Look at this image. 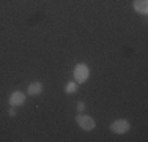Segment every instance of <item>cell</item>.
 Returning <instances> with one entry per match:
<instances>
[{"instance_id":"obj_6","label":"cell","mask_w":148,"mask_h":142,"mask_svg":"<svg viewBox=\"0 0 148 142\" xmlns=\"http://www.w3.org/2000/svg\"><path fill=\"white\" fill-rule=\"evenodd\" d=\"M41 92H43V84L41 82H32L29 87H27V93H29L30 97H36Z\"/></svg>"},{"instance_id":"obj_7","label":"cell","mask_w":148,"mask_h":142,"mask_svg":"<svg viewBox=\"0 0 148 142\" xmlns=\"http://www.w3.org/2000/svg\"><path fill=\"white\" fill-rule=\"evenodd\" d=\"M77 85H79V84H77L76 81H71V82H68V84L65 85V92H66L68 95L76 93V92H77Z\"/></svg>"},{"instance_id":"obj_2","label":"cell","mask_w":148,"mask_h":142,"mask_svg":"<svg viewBox=\"0 0 148 142\" xmlns=\"http://www.w3.org/2000/svg\"><path fill=\"white\" fill-rule=\"evenodd\" d=\"M76 122L77 125L82 128L84 131H91L95 130V126H96V123H95V119L90 115H84V114H79V115H76Z\"/></svg>"},{"instance_id":"obj_4","label":"cell","mask_w":148,"mask_h":142,"mask_svg":"<svg viewBox=\"0 0 148 142\" xmlns=\"http://www.w3.org/2000/svg\"><path fill=\"white\" fill-rule=\"evenodd\" d=\"M25 103V95L22 92H13L10 95V104L11 106H22Z\"/></svg>"},{"instance_id":"obj_8","label":"cell","mask_w":148,"mask_h":142,"mask_svg":"<svg viewBox=\"0 0 148 142\" xmlns=\"http://www.w3.org/2000/svg\"><path fill=\"white\" fill-rule=\"evenodd\" d=\"M84 109H85V104H84V103H79V104H77V112H84Z\"/></svg>"},{"instance_id":"obj_3","label":"cell","mask_w":148,"mask_h":142,"mask_svg":"<svg viewBox=\"0 0 148 142\" xmlns=\"http://www.w3.org/2000/svg\"><path fill=\"white\" fill-rule=\"evenodd\" d=\"M129 128H131V125H129V122L126 119H118L115 120V122H112L110 125V131L115 134H125L129 131Z\"/></svg>"},{"instance_id":"obj_1","label":"cell","mask_w":148,"mask_h":142,"mask_svg":"<svg viewBox=\"0 0 148 142\" xmlns=\"http://www.w3.org/2000/svg\"><path fill=\"white\" fill-rule=\"evenodd\" d=\"M73 74H74V81H76L77 84H84V82H87V79L90 77V68L85 63H79V65H76Z\"/></svg>"},{"instance_id":"obj_9","label":"cell","mask_w":148,"mask_h":142,"mask_svg":"<svg viewBox=\"0 0 148 142\" xmlns=\"http://www.w3.org/2000/svg\"><path fill=\"white\" fill-rule=\"evenodd\" d=\"M8 115H10V117H14V115H16V111H14V109L11 108V109H10V111H8Z\"/></svg>"},{"instance_id":"obj_5","label":"cell","mask_w":148,"mask_h":142,"mask_svg":"<svg viewBox=\"0 0 148 142\" xmlns=\"http://www.w3.org/2000/svg\"><path fill=\"white\" fill-rule=\"evenodd\" d=\"M132 6L139 14H147L148 13V0H134Z\"/></svg>"}]
</instances>
